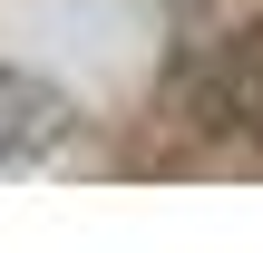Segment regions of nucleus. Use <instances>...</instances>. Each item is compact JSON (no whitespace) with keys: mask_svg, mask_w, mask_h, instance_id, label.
Masks as SVG:
<instances>
[{"mask_svg":"<svg viewBox=\"0 0 263 253\" xmlns=\"http://www.w3.org/2000/svg\"><path fill=\"white\" fill-rule=\"evenodd\" d=\"M195 117H215L224 137L263 146V29L224 39V49L205 59V78H195Z\"/></svg>","mask_w":263,"mask_h":253,"instance_id":"1","label":"nucleus"}]
</instances>
